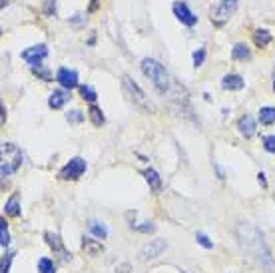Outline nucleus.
<instances>
[{"instance_id":"obj_1","label":"nucleus","mask_w":275,"mask_h":273,"mask_svg":"<svg viewBox=\"0 0 275 273\" xmlns=\"http://www.w3.org/2000/svg\"><path fill=\"white\" fill-rule=\"evenodd\" d=\"M239 233H241V245H243V249L247 253H251L259 263H271V255H269V249L265 247L263 235L255 227L241 225Z\"/></svg>"},{"instance_id":"obj_2","label":"nucleus","mask_w":275,"mask_h":273,"mask_svg":"<svg viewBox=\"0 0 275 273\" xmlns=\"http://www.w3.org/2000/svg\"><path fill=\"white\" fill-rule=\"evenodd\" d=\"M142 72L152 80L154 88L160 92V94H167L169 92V86H171V80H169V74L165 72V68L154 58H144L142 60Z\"/></svg>"},{"instance_id":"obj_3","label":"nucleus","mask_w":275,"mask_h":273,"mask_svg":"<svg viewBox=\"0 0 275 273\" xmlns=\"http://www.w3.org/2000/svg\"><path fill=\"white\" fill-rule=\"evenodd\" d=\"M20 164H22V152H20L14 144L4 142V144H2V167H0L2 175H4V177L10 175L12 171L18 169Z\"/></svg>"},{"instance_id":"obj_4","label":"nucleus","mask_w":275,"mask_h":273,"mask_svg":"<svg viewBox=\"0 0 275 273\" xmlns=\"http://www.w3.org/2000/svg\"><path fill=\"white\" fill-rule=\"evenodd\" d=\"M122 86H124V92H126V96L130 98V102H134V106H138V108L144 110V112H152V110H154L152 104L148 102L144 90H142L132 78L124 76V78H122Z\"/></svg>"},{"instance_id":"obj_5","label":"nucleus","mask_w":275,"mask_h":273,"mask_svg":"<svg viewBox=\"0 0 275 273\" xmlns=\"http://www.w3.org/2000/svg\"><path fill=\"white\" fill-rule=\"evenodd\" d=\"M86 171V160L84 158H72L68 164L60 169L62 179H78Z\"/></svg>"},{"instance_id":"obj_6","label":"nucleus","mask_w":275,"mask_h":273,"mask_svg":"<svg viewBox=\"0 0 275 273\" xmlns=\"http://www.w3.org/2000/svg\"><path fill=\"white\" fill-rule=\"evenodd\" d=\"M237 10V0H221L220 6H216L214 10H212V20L221 26L233 12Z\"/></svg>"},{"instance_id":"obj_7","label":"nucleus","mask_w":275,"mask_h":273,"mask_svg":"<svg viewBox=\"0 0 275 273\" xmlns=\"http://www.w3.org/2000/svg\"><path fill=\"white\" fill-rule=\"evenodd\" d=\"M46 56H48V46L46 44H36V46H30L22 52V60H26L34 68V66H40Z\"/></svg>"},{"instance_id":"obj_8","label":"nucleus","mask_w":275,"mask_h":273,"mask_svg":"<svg viewBox=\"0 0 275 273\" xmlns=\"http://www.w3.org/2000/svg\"><path fill=\"white\" fill-rule=\"evenodd\" d=\"M165 247H167V241H165V239H152L148 245L142 247L140 257H142V259H156V257H160V255L164 253Z\"/></svg>"},{"instance_id":"obj_9","label":"nucleus","mask_w":275,"mask_h":273,"mask_svg":"<svg viewBox=\"0 0 275 273\" xmlns=\"http://www.w3.org/2000/svg\"><path fill=\"white\" fill-rule=\"evenodd\" d=\"M173 14L177 16V20L181 22V24H186V26H196V22H198V16L188 8V4L186 2H173Z\"/></svg>"},{"instance_id":"obj_10","label":"nucleus","mask_w":275,"mask_h":273,"mask_svg":"<svg viewBox=\"0 0 275 273\" xmlns=\"http://www.w3.org/2000/svg\"><path fill=\"white\" fill-rule=\"evenodd\" d=\"M56 80H58V84H60L62 88L72 90V88H76V86H78V72L62 66V68L56 72Z\"/></svg>"},{"instance_id":"obj_11","label":"nucleus","mask_w":275,"mask_h":273,"mask_svg":"<svg viewBox=\"0 0 275 273\" xmlns=\"http://www.w3.org/2000/svg\"><path fill=\"white\" fill-rule=\"evenodd\" d=\"M237 128H239V134L243 138H253L255 132H257V124H255L253 116H249V114H245L237 120Z\"/></svg>"},{"instance_id":"obj_12","label":"nucleus","mask_w":275,"mask_h":273,"mask_svg":"<svg viewBox=\"0 0 275 273\" xmlns=\"http://www.w3.org/2000/svg\"><path fill=\"white\" fill-rule=\"evenodd\" d=\"M243 86H245V82H243V78L239 74H227L221 80V88L223 90H241Z\"/></svg>"},{"instance_id":"obj_13","label":"nucleus","mask_w":275,"mask_h":273,"mask_svg":"<svg viewBox=\"0 0 275 273\" xmlns=\"http://www.w3.org/2000/svg\"><path fill=\"white\" fill-rule=\"evenodd\" d=\"M68 100H70V94H68L66 90H54V92L50 94V98H48V106L58 110V108H62Z\"/></svg>"},{"instance_id":"obj_14","label":"nucleus","mask_w":275,"mask_h":273,"mask_svg":"<svg viewBox=\"0 0 275 273\" xmlns=\"http://www.w3.org/2000/svg\"><path fill=\"white\" fill-rule=\"evenodd\" d=\"M88 227H90V231L98 237V239H106L108 237V225L104 223V221H98V219H90V223H88Z\"/></svg>"},{"instance_id":"obj_15","label":"nucleus","mask_w":275,"mask_h":273,"mask_svg":"<svg viewBox=\"0 0 275 273\" xmlns=\"http://www.w3.org/2000/svg\"><path fill=\"white\" fill-rule=\"evenodd\" d=\"M144 177H146V181L150 184V188H152L154 192H160V190H162V177L158 175V171H156V169L148 167V169L144 171Z\"/></svg>"},{"instance_id":"obj_16","label":"nucleus","mask_w":275,"mask_h":273,"mask_svg":"<svg viewBox=\"0 0 275 273\" xmlns=\"http://www.w3.org/2000/svg\"><path fill=\"white\" fill-rule=\"evenodd\" d=\"M44 237H46V243L54 249V251H58V253H62L66 259H68V253H66V249H64V245H62V241H60V237L56 235V233H50V231H46L44 233Z\"/></svg>"},{"instance_id":"obj_17","label":"nucleus","mask_w":275,"mask_h":273,"mask_svg":"<svg viewBox=\"0 0 275 273\" xmlns=\"http://www.w3.org/2000/svg\"><path fill=\"white\" fill-rule=\"evenodd\" d=\"M253 42H255V46H259V48L267 46V44L271 42V32H269V30H265V28L255 30V32H253Z\"/></svg>"},{"instance_id":"obj_18","label":"nucleus","mask_w":275,"mask_h":273,"mask_svg":"<svg viewBox=\"0 0 275 273\" xmlns=\"http://www.w3.org/2000/svg\"><path fill=\"white\" fill-rule=\"evenodd\" d=\"M4 212H6V216H10V218H18V216H20V206H18V196H16V194L4 204Z\"/></svg>"},{"instance_id":"obj_19","label":"nucleus","mask_w":275,"mask_h":273,"mask_svg":"<svg viewBox=\"0 0 275 273\" xmlns=\"http://www.w3.org/2000/svg\"><path fill=\"white\" fill-rule=\"evenodd\" d=\"M259 122L263 126H271L275 124V108L273 106H265V108L259 110Z\"/></svg>"},{"instance_id":"obj_20","label":"nucleus","mask_w":275,"mask_h":273,"mask_svg":"<svg viewBox=\"0 0 275 273\" xmlns=\"http://www.w3.org/2000/svg\"><path fill=\"white\" fill-rule=\"evenodd\" d=\"M82 247H84L90 255H98V253L102 251V243H100V241H94V239H88V237H84Z\"/></svg>"},{"instance_id":"obj_21","label":"nucleus","mask_w":275,"mask_h":273,"mask_svg":"<svg viewBox=\"0 0 275 273\" xmlns=\"http://www.w3.org/2000/svg\"><path fill=\"white\" fill-rule=\"evenodd\" d=\"M88 118L92 120L94 126H102V124H104V114H102V110L98 108V106H94V104L88 108Z\"/></svg>"},{"instance_id":"obj_22","label":"nucleus","mask_w":275,"mask_h":273,"mask_svg":"<svg viewBox=\"0 0 275 273\" xmlns=\"http://www.w3.org/2000/svg\"><path fill=\"white\" fill-rule=\"evenodd\" d=\"M231 56H233L235 60H249V58H251V52H249V48H247L245 44H235L233 50H231Z\"/></svg>"},{"instance_id":"obj_23","label":"nucleus","mask_w":275,"mask_h":273,"mask_svg":"<svg viewBox=\"0 0 275 273\" xmlns=\"http://www.w3.org/2000/svg\"><path fill=\"white\" fill-rule=\"evenodd\" d=\"M38 271L40 273H56L54 261H52V259H48V257L38 259Z\"/></svg>"},{"instance_id":"obj_24","label":"nucleus","mask_w":275,"mask_h":273,"mask_svg":"<svg viewBox=\"0 0 275 273\" xmlns=\"http://www.w3.org/2000/svg\"><path fill=\"white\" fill-rule=\"evenodd\" d=\"M80 94H82V98H84V100H88V102H96V98H98L96 90H94L92 86H88V84L80 86Z\"/></svg>"},{"instance_id":"obj_25","label":"nucleus","mask_w":275,"mask_h":273,"mask_svg":"<svg viewBox=\"0 0 275 273\" xmlns=\"http://www.w3.org/2000/svg\"><path fill=\"white\" fill-rule=\"evenodd\" d=\"M8 243H10V235H8V229H6V221L2 218L0 219V245L6 247Z\"/></svg>"},{"instance_id":"obj_26","label":"nucleus","mask_w":275,"mask_h":273,"mask_svg":"<svg viewBox=\"0 0 275 273\" xmlns=\"http://www.w3.org/2000/svg\"><path fill=\"white\" fill-rule=\"evenodd\" d=\"M66 120H68V122L78 124V122H82V120H84V114H82L80 110H70V112H66Z\"/></svg>"},{"instance_id":"obj_27","label":"nucleus","mask_w":275,"mask_h":273,"mask_svg":"<svg viewBox=\"0 0 275 273\" xmlns=\"http://www.w3.org/2000/svg\"><path fill=\"white\" fill-rule=\"evenodd\" d=\"M32 72H34L36 76H40L44 82H50V78H52V76H50V72H48L46 68H42V64H40V66H34V68H32Z\"/></svg>"},{"instance_id":"obj_28","label":"nucleus","mask_w":275,"mask_h":273,"mask_svg":"<svg viewBox=\"0 0 275 273\" xmlns=\"http://www.w3.org/2000/svg\"><path fill=\"white\" fill-rule=\"evenodd\" d=\"M196 239H198V243H200L202 247H206V249H212V247H214V241H210V237H208L206 233H198Z\"/></svg>"},{"instance_id":"obj_29","label":"nucleus","mask_w":275,"mask_h":273,"mask_svg":"<svg viewBox=\"0 0 275 273\" xmlns=\"http://www.w3.org/2000/svg\"><path fill=\"white\" fill-rule=\"evenodd\" d=\"M12 259H14V253H12V251H8V253L2 257V269H0V271L2 273L10 271V263H12Z\"/></svg>"},{"instance_id":"obj_30","label":"nucleus","mask_w":275,"mask_h":273,"mask_svg":"<svg viewBox=\"0 0 275 273\" xmlns=\"http://www.w3.org/2000/svg\"><path fill=\"white\" fill-rule=\"evenodd\" d=\"M263 148H265L269 154H275V136H267V138H263Z\"/></svg>"},{"instance_id":"obj_31","label":"nucleus","mask_w":275,"mask_h":273,"mask_svg":"<svg viewBox=\"0 0 275 273\" xmlns=\"http://www.w3.org/2000/svg\"><path fill=\"white\" fill-rule=\"evenodd\" d=\"M204 60H206V50H204V48H198V50L194 52V64H196V66H202Z\"/></svg>"},{"instance_id":"obj_32","label":"nucleus","mask_w":275,"mask_h":273,"mask_svg":"<svg viewBox=\"0 0 275 273\" xmlns=\"http://www.w3.org/2000/svg\"><path fill=\"white\" fill-rule=\"evenodd\" d=\"M44 12L48 16H52L56 12V0H44Z\"/></svg>"},{"instance_id":"obj_33","label":"nucleus","mask_w":275,"mask_h":273,"mask_svg":"<svg viewBox=\"0 0 275 273\" xmlns=\"http://www.w3.org/2000/svg\"><path fill=\"white\" fill-rule=\"evenodd\" d=\"M136 229H138V231H142V233H150V231H154V229H156V225H154L152 221H146V225H136Z\"/></svg>"},{"instance_id":"obj_34","label":"nucleus","mask_w":275,"mask_h":273,"mask_svg":"<svg viewBox=\"0 0 275 273\" xmlns=\"http://www.w3.org/2000/svg\"><path fill=\"white\" fill-rule=\"evenodd\" d=\"M257 179H259V184H261V186H267V179H265V173H263V171H259V173H257Z\"/></svg>"},{"instance_id":"obj_35","label":"nucleus","mask_w":275,"mask_h":273,"mask_svg":"<svg viewBox=\"0 0 275 273\" xmlns=\"http://www.w3.org/2000/svg\"><path fill=\"white\" fill-rule=\"evenodd\" d=\"M96 6H98V0H92V4H90V10H96Z\"/></svg>"},{"instance_id":"obj_36","label":"nucleus","mask_w":275,"mask_h":273,"mask_svg":"<svg viewBox=\"0 0 275 273\" xmlns=\"http://www.w3.org/2000/svg\"><path fill=\"white\" fill-rule=\"evenodd\" d=\"M273 90H275V82H273Z\"/></svg>"}]
</instances>
